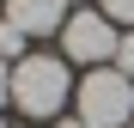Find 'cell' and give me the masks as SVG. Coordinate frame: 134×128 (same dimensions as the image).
I'll return each mask as SVG.
<instances>
[{"label": "cell", "instance_id": "2", "mask_svg": "<svg viewBox=\"0 0 134 128\" xmlns=\"http://www.w3.org/2000/svg\"><path fill=\"white\" fill-rule=\"evenodd\" d=\"M73 104H79V122H92V128H128L134 122V79L116 67H92L79 79Z\"/></svg>", "mask_w": 134, "mask_h": 128}, {"label": "cell", "instance_id": "5", "mask_svg": "<svg viewBox=\"0 0 134 128\" xmlns=\"http://www.w3.org/2000/svg\"><path fill=\"white\" fill-rule=\"evenodd\" d=\"M0 61H6V67H12V61H25V31H18L6 12H0Z\"/></svg>", "mask_w": 134, "mask_h": 128}, {"label": "cell", "instance_id": "4", "mask_svg": "<svg viewBox=\"0 0 134 128\" xmlns=\"http://www.w3.org/2000/svg\"><path fill=\"white\" fill-rule=\"evenodd\" d=\"M67 6H73V0H6V18L25 37H49V31L67 25Z\"/></svg>", "mask_w": 134, "mask_h": 128}, {"label": "cell", "instance_id": "6", "mask_svg": "<svg viewBox=\"0 0 134 128\" xmlns=\"http://www.w3.org/2000/svg\"><path fill=\"white\" fill-rule=\"evenodd\" d=\"M98 12L110 25H134V0H98Z\"/></svg>", "mask_w": 134, "mask_h": 128}, {"label": "cell", "instance_id": "11", "mask_svg": "<svg viewBox=\"0 0 134 128\" xmlns=\"http://www.w3.org/2000/svg\"><path fill=\"white\" fill-rule=\"evenodd\" d=\"M128 128H134V122H128Z\"/></svg>", "mask_w": 134, "mask_h": 128}, {"label": "cell", "instance_id": "1", "mask_svg": "<svg viewBox=\"0 0 134 128\" xmlns=\"http://www.w3.org/2000/svg\"><path fill=\"white\" fill-rule=\"evenodd\" d=\"M67 92H73V79H67V61L61 55H25L12 61V104L25 116H55Z\"/></svg>", "mask_w": 134, "mask_h": 128}, {"label": "cell", "instance_id": "10", "mask_svg": "<svg viewBox=\"0 0 134 128\" xmlns=\"http://www.w3.org/2000/svg\"><path fill=\"white\" fill-rule=\"evenodd\" d=\"M0 128H6V122H0Z\"/></svg>", "mask_w": 134, "mask_h": 128}, {"label": "cell", "instance_id": "8", "mask_svg": "<svg viewBox=\"0 0 134 128\" xmlns=\"http://www.w3.org/2000/svg\"><path fill=\"white\" fill-rule=\"evenodd\" d=\"M0 104H12V67L0 61Z\"/></svg>", "mask_w": 134, "mask_h": 128}, {"label": "cell", "instance_id": "3", "mask_svg": "<svg viewBox=\"0 0 134 128\" xmlns=\"http://www.w3.org/2000/svg\"><path fill=\"white\" fill-rule=\"evenodd\" d=\"M116 25H110L104 12H67V25H61V55L67 61H79V67H98V61H110L116 55Z\"/></svg>", "mask_w": 134, "mask_h": 128}, {"label": "cell", "instance_id": "7", "mask_svg": "<svg viewBox=\"0 0 134 128\" xmlns=\"http://www.w3.org/2000/svg\"><path fill=\"white\" fill-rule=\"evenodd\" d=\"M116 73H128V79H134V31L116 43Z\"/></svg>", "mask_w": 134, "mask_h": 128}, {"label": "cell", "instance_id": "9", "mask_svg": "<svg viewBox=\"0 0 134 128\" xmlns=\"http://www.w3.org/2000/svg\"><path fill=\"white\" fill-rule=\"evenodd\" d=\"M61 128H92V122H79V116H61Z\"/></svg>", "mask_w": 134, "mask_h": 128}]
</instances>
